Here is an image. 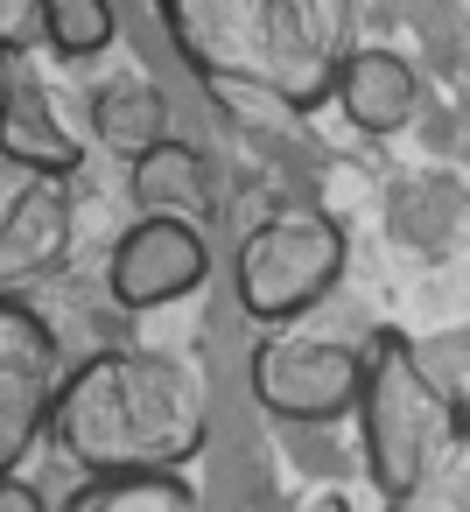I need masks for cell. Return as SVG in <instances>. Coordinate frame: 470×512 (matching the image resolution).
<instances>
[{"instance_id": "obj_10", "label": "cell", "mask_w": 470, "mask_h": 512, "mask_svg": "<svg viewBox=\"0 0 470 512\" xmlns=\"http://www.w3.org/2000/svg\"><path fill=\"white\" fill-rule=\"evenodd\" d=\"M330 99L337 113L358 127V134H400L414 120V99H421V78L400 50H379V43H351L330 71Z\"/></svg>"}, {"instance_id": "obj_12", "label": "cell", "mask_w": 470, "mask_h": 512, "mask_svg": "<svg viewBox=\"0 0 470 512\" xmlns=\"http://www.w3.org/2000/svg\"><path fill=\"white\" fill-rule=\"evenodd\" d=\"M92 134L113 148V155H148L155 141H169V99H162V85H148V78H113V85H99L92 92Z\"/></svg>"}, {"instance_id": "obj_14", "label": "cell", "mask_w": 470, "mask_h": 512, "mask_svg": "<svg viewBox=\"0 0 470 512\" xmlns=\"http://www.w3.org/2000/svg\"><path fill=\"white\" fill-rule=\"evenodd\" d=\"M71 512H197L183 477H106L71 498Z\"/></svg>"}, {"instance_id": "obj_1", "label": "cell", "mask_w": 470, "mask_h": 512, "mask_svg": "<svg viewBox=\"0 0 470 512\" xmlns=\"http://www.w3.org/2000/svg\"><path fill=\"white\" fill-rule=\"evenodd\" d=\"M50 435L85 470V484L176 477L211 435V400L183 358L92 351V358L64 365L57 400H50Z\"/></svg>"}, {"instance_id": "obj_9", "label": "cell", "mask_w": 470, "mask_h": 512, "mask_svg": "<svg viewBox=\"0 0 470 512\" xmlns=\"http://www.w3.org/2000/svg\"><path fill=\"white\" fill-rule=\"evenodd\" d=\"M64 239H71L64 183L0 162V295H8V281L50 274L64 260Z\"/></svg>"}, {"instance_id": "obj_17", "label": "cell", "mask_w": 470, "mask_h": 512, "mask_svg": "<svg viewBox=\"0 0 470 512\" xmlns=\"http://www.w3.org/2000/svg\"><path fill=\"white\" fill-rule=\"evenodd\" d=\"M295 512H351V505H344V498H337V491H316V498H302V505H295Z\"/></svg>"}, {"instance_id": "obj_2", "label": "cell", "mask_w": 470, "mask_h": 512, "mask_svg": "<svg viewBox=\"0 0 470 512\" xmlns=\"http://www.w3.org/2000/svg\"><path fill=\"white\" fill-rule=\"evenodd\" d=\"M351 8L358 0H162V22L204 85L309 113L351 50Z\"/></svg>"}, {"instance_id": "obj_15", "label": "cell", "mask_w": 470, "mask_h": 512, "mask_svg": "<svg viewBox=\"0 0 470 512\" xmlns=\"http://www.w3.org/2000/svg\"><path fill=\"white\" fill-rule=\"evenodd\" d=\"M36 15H43V0H0V57L36 43Z\"/></svg>"}, {"instance_id": "obj_4", "label": "cell", "mask_w": 470, "mask_h": 512, "mask_svg": "<svg viewBox=\"0 0 470 512\" xmlns=\"http://www.w3.org/2000/svg\"><path fill=\"white\" fill-rule=\"evenodd\" d=\"M337 274H344V225L309 204L260 218L232 253V288L253 323H295L337 288Z\"/></svg>"}, {"instance_id": "obj_7", "label": "cell", "mask_w": 470, "mask_h": 512, "mask_svg": "<svg viewBox=\"0 0 470 512\" xmlns=\"http://www.w3.org/2000/svg\"><path fill=\"white\" fill-rule=\"evenodd\" d=\"M204 274H211V239L197 225H169V218H134L113 239V260H106V288L134 316L204 288Z\"/></svg>"}, {"instance_id": "obj_18", "label": "cell", "mask_w": 470, "mask_h": 512, "mask_svg": "<svg viewBox=\"0 0 470 512\" xmlns=\"http://www.w3.org/2000/svg\"><path fill=\"white\" fill-rule=\"evenodd\" d=\"M386 512H400V505H386Z\"/></svg>"}, {"instance_id": "obj_11", "label": "cell", "mask_w": 470, "mask_h": 512, "mask_svg": "<svg viewBox=\"0 0 470 512\" xmlns=\"http://www.w3.org/2000/svg\"><path fill=\"white\" fill-rule=\"evenodd\" d=\"M127 190H134L141 218H169V225H197V232H204V218H211V204H218L204 155H197L190 141H176V134L127 162Z\"/></svg>"}, {"instance_id": "obj_16", "label": "cell", "mask_w": 470, "mask_h": 512, "mask_svg": "<svg viewBox=\"0 0 470 512\" xmlns=\"http://www.w3.org/2000/svg\"><path fill=\"white\" fill-rule=\"evenodd\" d=\"M0 512H50V498L29 477H0Z\"/></svg>"}, {"instance_id": "obj_3", "label": "cell", "mask_w": 470, "mask_h": 512, "mask_svg": "<svg viewBox=\"0 0 470 512\" xmlns=\"http://www.w3.org/2000/svg\"><path fill=\"white\" fill-rule=\"evenodd\" d=\"M358 442L365 477L386 491V505H414V491L442 470V456L463 442V407L421 372L414 344L400 330H372L358 344Z\"/></svg>"}, {"instance_id": "obj_13", "label": "cell", "mask_w": 470, "mask_h": 512, "mask_svg": "<svg viewBox=\"0 0 470 512\" xmlns=\"http://www.w3.org/2000/svg\"><path fill=\"white\" fill-rule=\"evenodd\" d=\"M113 29H120L113 0H43V15H36V36L57 57H99L113 43Z\"/></svg>"}, {"instance_id": "obj_6", "label": "cell", "mask_w": 470, "mask_h": 512, "mask_svg": "<svg viewBox=\"0 0 470 512\" xmlns=\"http://www.w3.org/2000/svg\"><path fill=\"white\" fill-rule=\"evenodd\" d=\"M57 379H64L57 330L22 295H0V477H22L29 449L50 435Z\"/></svg>"}, {"instance_id": "obj_8", "label": "cell", "mask_w": 470, "mask_h": 512, "mask_svg": "<svg viewBox=\"0 0 470 512\" xmlns=\"http://www.w3.org/2000/svg\"><path fill=\"white\" fill-rule=\"evenodd\" d=\"M0 162L29 169V176H57V183H71L78 162H85L78 141H71V127L57 120V106H50L29 50L0 57Z\"/></svg>"}, {"instance_id": "obj_5", "label": "cell", "mask_w": 470, "mask_h": 512, "mask_svg": "<svg viewBox=\"0 0 470 512\" xmlns=\"http://www.w3.org/2000/svg\"><path fill=\"white\" fill-rule=\"evenodd\" d=\"M358 344H337V337H295V330H274L253 344V400L274 414V421H344L358 407Z\"/></svg>"}]
</instances>
